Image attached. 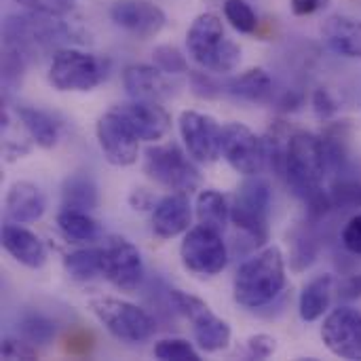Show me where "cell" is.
Listing matches in <instances>:
<instances>
[{"label":"cell","instance_id":"obj_41","mask_svg":"<svg viewBox=\"0 0 361 361\" xmlns=\"http://www.w3.org/2000/svg\"><path fill=\"white\" fill-rule=\"evenodd\" d=\"M91 347H93V338L85 330H74L66 338V351L72 355H85L91 351Z\"/></svg>","mask_w":361,"mask_h":361},{"label":"cell","instance_id":"obj_39","mask_svg":"<svg viewBox=\"0 0 361 361\" xmlns=\"http://www.w3.org/2000/svg\"><path fill=\"white\" fill-rule=\"evenodd\" d=\"M343 245L347 247V252L361 256V214L353 216L343 228Z\"/></svg>","mask_w":361,"mask_h":361},{"label":"cell","instance_id":"obj_17","mask_svg":"<svg viewBox=\"0 0 361 361\" xmlns=\"http://www.w3.org/2000/svg\"><path fill=\"white\" fill-rule=\"evenodd\" d=\"M112 110L144 142H159L169 133L171 116L167 114V110L163 106H159V102L133 99L129 104H118Z\"/></svg>","mask_w":361,"mask_h":361},{"label":"cell","instance_id":"obj_5","mask_svg":"<svg viewBox=\"0 0 361 361\" xmlns=\"http://www.w3.org/2000/svg\"><path fill=\"white\" fill-rule=\"evenodd\" d=\"M269 212H271L269 182L258 176H247V180L237 188L233 197L231 220L250 239L252 247H258L269 239Z\"/></svg>","mask_w":361,"mask_h":361},{"label":"cell","instance_id":"obj_2","mask_svg":"<svg viewBox=\"0 0 361 361\" xmlns=\"http://www.w3.org/2000/svg\"><path fill=\"white\" fill-rule=\"evenodd\" d=\"M326 173H328V159L324 150V140L307 131L294 133L288 144L286 169H283L290 188L302 201H307L311 195L322 190V182Z\"/></svg>","mask_w":361,"mask_h":361},{"label":"cell","instance_id":"obj_1","mask_svg":"<svg viewBox=\"0 0 361 361\" xmlns=\"http://www.w3.org/2000/svg\"><path fill=\"white\" fill-rule=\"evenodd\" d=\"M286 288V262L279 247H267L247 262H243L235 275L233 292L235 300L245 309H260L273 302Z\"/></svg>","mask_w":361,"mask_h":361},{"label":"cell","instance_id":"obj_10","mask_svg":"<svg viewBox=\"0 0 361 361\" xmlns=\"http://www.w3.org/2000/svg\"><path fill=\"white\" fill-rule=\"evenodd\" d=\"M180 256L184 267L201 277H214L222 273L228 262V252L220 233L203 224L188 231L182 241Z\"/></svg>","mask_w":361,"mask_h":361},{"label":"cell","instance_id":"obj_31","mask_svg":"<svg viewBox=\"0 0 361 361\" xmlns=\"http://www.w3.org/2000/svg\"><path fill=\"white\" fill-rule=\"evenodd\" d=\"M224 17L241 34H254L258 27V17H256L254 8L250 6V2H245V0H226Z\"/></svg>","mask_w":361,"mask_h":361},{"label":"cell","instance_id":"obj_40","mask_svg":"<svg viewBox=\"0 0 361 361\" xmlns=\"http://www.w3.org/2000/svg\"><path fill=\"white\" fill-rule=\"evenodd\" d=\"M275 338L269 336V334H256L247 341V349H250V355L256 357V360H267L275 353Z\"/></svg>","mask_w":361,"mask_h":361},{"label":"cell","instance_id":"obj_35","mask_svg":"<svg viewBox=\"0 0 361 361\" xmlns=\"http://www.w3.org/2000/svg\"><path fill=\"white\" fill-rule=\"evenodd\" d=\"M21 6H25L27 11H36V13H47V15H68L76 0H13Z\"/></svg>","mask_w":361,"mask_h":361},{"label":"cell","instance_id":"obj_32","mask_svg":"<svg viewBox=\"0 0 361 361\" xmlns=\"http://www.w3.org/2000/svg\"><path fill=\"white\" fill-rule=\"evenodd\" d=\"M154 357L161 361H199V353L188 341L182 338H165L157 343Z\"/></svg>","mask_w":361,"mask_h":361},{"label":"cell","instance_id":"obj_22","mask_svg":"<svg viewBox=\"0 0 361 361\" xmlns=\"http://www.w3.org/2000/svg\"><path fill=\"white\" fill-rule=\"evenodd\" d=\"M324 38L330 44L332 51L345 55V57H355L361 59V21L351 19L345 15H332L326 19L324 27Z\"/></svg>","mask_w":361,"mask_h":361},{"label":"cell","instance_id":"obj_21","mask_svg":"<svg viewBox=\"0 0 361 361\" xmlns=\"http://www.w3.org/2000/svg\"><path fill=\"white\" fill-rule=\"evenodd\" d=\"M2 247L27 269H40L47 260L44 243L27 228L17 226V222L2 226Z\"/></svg>","mask_w":361,"mask_h":361},{"label":"cell","instance_id":"obj_37","mask_svg":"<svg viewBox=\"0 0 361 361\" xmlns=\"http://www.w3.org/2000/svg\"><path fill=\"white\" fill-rule=\"evenodd\" d=\"M315 258V245L313 241L307 237V235H300L296 241H294V252H292V262H294V269L296 271H302L307 269Z\"/></svg>","mask_w":361,"mask_h":361},{"label":"cell","instance_id":"obj_8","mask_svg":"<svg viewBox=\"0 0 361 361\" xmlns=\"http://www.w3.org/2000/svg\"><path fill=\"white\" fill-rule=\"evenodd\" d=\"M144 171L148 173V178L176 192L190 195L201 184V176L197 167L188 161V157L176 142L163 146H150L146 150Z\"/></svg>","mask_w":361,"mask_h":361},{"label":"cell","instance_id":"obj_18","mask_svg":"<svg viewBox=\"0 0 361 361\" xmlns=\"http://www.w3.org/2000/svg\"><path fill=\"white\" fill-rule=\"evenodd\" d=\"M190 201L186 192H173L163 197L152 207V233L159 239H173L190 226Z\"/></svg>","mask_w":361,"mask_h":361},{"label":"cell","instance_id":"obj_4","mask_svg":"<svg viewBox=\"0 0 361 361\" xmlns=\"http://www.w3.org/2000/svg\"><path fill=\"white\" fill-rule=\"evenodd\" d=\"M2 36L6 44L17 47L32 59L44 49H53L68 42L72 38V30L59 15L30 11L23 15L6 17L2 25Z\"/></svg>","mask_w":361,"mask_h":361},{"label":"cell","instance_id":"obj_33","mask_svg":"<svg viewBox=\"0 0 361 361\" xmlns=\"http://www.w3.org/2000/svg\"><path fill=\"white\" fill-rule=\"evenodd\" d=\"M154 66L163 70L165 74H182L188 72V61L186 57L171 44H161L152 51Z\"/></svg>","mask_w":361,"mask_h":361},{"label":"cell","instance_id":"obj_6","mask_svg":"<svg viewBox=\"0 0 361 361\" xmlns=\"http://www.w3.org/2000/svg\"><path fill=\"white\" fill-rule=\"evenodd\" d=\"M89 307L95 313V317L106 326V330L118 341L144 343L152 338L157 332V322L144 309L131 302L99 296V298H93Z\"/></svg>","mask_w":361,"mask_h":361},{"label":"cell","instance_id":"obj_12","mask_svg":"<svg viewBox=\"0 0 361 361\" xmlns=\"http://www.w3.org/2000/svg\"><path fill=\"white\" fill-rule=\"evenodd\" d=\"M180 133L188 154L199 163H214L222 154V127L209 114L186 110L180 114Z\"/></svg>","mask_w":361,"mask_h":361},{"label":"cell","instance_id":"obj_7","mask_svg":"<svg viewBox=\"0 0 361 361\" xmlns=\"http://www.w3.org/2000/svg\"><path fill=\"white\" fill-rule=\"evenodd\" d=\"M106 78V61L78 49H57L49 82L57 91H91Z\"/></svg>","mask_w":361,"mask_h":361},{"label":"cell","instance_id":"obj_28","mask_svg":"<svg viewBox=\"0 0 361 361\" xmlns=\"http://www.w3.org/2000/svg\"><path fill=\"white\" fill-rule=\"evenodd\" d=\"M63 269L74 281H89L104 275V247L76 250L63 258Z\"/></svg>","mask_w":361,"mask_h":361},{"label":"cell","instance_id":"obj_24","mask_svg":"<svg viewBox=\"0 0 361 361\" xmlns=\"http://www.w3.org/2000/svg\"><path fill=\"white\" fill-rule=\"evenodd\" d=\"M17 118L30 133V137L40 148H53L59 140V123L44 110L21 106L17 108Z\"/></svg>","mask_w":361,"mask_h":361},{"label":"cell","instance_id":"obj_9","mask_svg":"<svg viewBox=\"0 0 361 361\" xmlns=\"http://www.w3.org/2000/svg\"><path fill=\"white\" fill-rule=\"evenodd\" d=\"M171 300L176 309L192 324V334L199 347L207 353H216L228 347L231 328L224 319H220L201 298L190 296L180 290H171Z\"/></svg>","mask_w":361,"mask_h":361},{"label":"cell","instance_id":"obj_16","mask_svg":"<svg viewBox=\"0 0 361 361\" xmlns=\"http://www.w3.org/2000/svg\"><path fill=\"white\" fill-rule=\"evenodd\" d=\"M112 21L125 32L146 40L165 27V13L150 0H116L110 8Z\"/></svg>","mask_w":361,"mask_h":361},{"label":"cell","instance_id":"obj_25","mask_svg":"<svg viewBox=\"0 0 361 361\" xmlns=\"http://www.w3.org/2000/svg\"><path fill=\"white\" fill-rule=\"evenodd\" d=\"M332 275H319L317 279L305 286L300 294V317L305 322H317L328 311L332 300Z\"/></svg>","mask_w":361,"mask_h":361},{"label":"cell","instance_id":"obj_11","mask_svg":"<svg viewBox=\"0 0 361 361\" xmlns=\"http://www.w3.org/2000/svg\"><path fill=\"white\" fill-rule=\"evenodd\" d=\"M222 157L237 173L258 176L267 161V146L250 127L228 123L222 127Z\"/></svg>","mask_w":361,"mask_h":361},{"label":"cell","instance_id":"obj_38","mask_svg":"<svg viewBox=\"0 0 361 361\" xmlns=\"http://www.w3.org/2000/svg\"><path fill=\"white\" fill-rule=\"evenodd\" d=\"M311 104L319 118H330L338 112V102L332 97V93L328 89H315Z\"/></svg>","mask_w":361,"mask_h":361},{"label":"cell","instance_id":"obj_36","mask_svg":"<svg viewBox=\"0 0 361 361\" xmlns=\"http://www.w3.org/2000/svg\"><path fill=\"white\" fill-rule=\"evenodd\" d=\"M0 357L2 360H36L38 353L30 343H21L15 338H4L2 341V349H0Z\"/></svg>","mask_w":361,"mask_h":361},{"label":"cell","instance_id":"obj_34","mask_svg":"<svg viewBox=\"0 0 361 361\" xmlns=\"http://www.w3.org/2000/svg\"><path fill=\"white\" fill-rule=\"evenodd\" d=\"M330 197L336 207H361V184L349 180L336 182Z\"/></svg>","mask_w":361,"mask_h":361},{"label":"cell","instance_id":"obj_26","mask_svg":"<svg viewBox=\"0 0 361 361\" xmlns=\"http://www.w3.org/2000/svg\"><path fill=\"white\" fill-rule=\"evenodd\" d=\"M61 203L63 209L91 212L97 207V186L91 176L74 173L61 186Z\"/></svg>","mask_w":361,"mask_h":361},{"label":"cell","instance_id":"obj_42","mask_svg":"<svg viewBox=\"0 0 361 361\" xmlns=\"http://www.w3.org/2000/svg\"><path fill=\"white\" fill-rule=\"evenodd\" d=\"M328 4V0H290L292 13L294 15H313L315 11L324 8Z\"/></svg>","mask_w":361,"mask_h":361},{"label":"cell","instance_id":"obj_15","mask_svg":"<svg viewBox=\"0 0 361 361\" xmlns=\"http://www.w3.org/2000/svg\"><path fill=\"white\" fill-rule=\"evenodd\" d=\"M97 142L110 165L129 167L137 161L140 137L114 110L106 112L97 121Z\"/></svg>","mask_w":361,"mask_h":361},{"label":"cell","instance_id":"obj_19","mask_svg":"<svg viewBox=\"0 0 361 361\" xmlns=\"http://www.w3.org/2000/svg\"><path fill=\"white\" fill-rule=\"evenodd\" d=\"M123 85L131 99L163 102L171 95V82L157 66H129L123 72Z\"/></svg>","mask_w":361,"mask_h":361},{"label":"cell","instance_id":"obj_3","mask_svg":"<svg viewBox=\"0 0 361 361\" xmlns=\"http://www.w3.org/2000/svg\"><path fill=\"white\" fill-rule=\"evenodd\" d=\"M188 53L192 59L212 72H233L241 61V49L226 38L218 15H199L186 34Z\"/></svg>","mask_w":361,"mask_h":361},{"label":"cell","instance_id":"obj_30","mask_svg":"<svg viewBox=\"0 0 361 361\" xmlns=\"http://www.w3.org/2000/svg\"><path fill=\"white\" fill-rule=\"evenodd\" d=\"M19 332L32 345H49L55 338L57 328H55V322H51L49 317L38 315V313H30L19 322Z\"/></svg>","mask_w":361,"mask_h":361},{"label":"cell","instance_id":"obj_44","mask_svg":"<svg viewBox=\"0 0 361 361\" xmlns=\"http://www.w3.org/2000/svg\"><path fill=\"white\" fill-rule=\"evenodd\" d=\"M347 298H357L361 296V275L360 277H355V279H351L347 286H345V292H343Z\"/></svg>","mask_w":361,"mask_h":361},{"label":"cell","instance_id":"obj_20","mask_svg":"<svg viewBox=\"0 0 361 361\" xmlns=\"http://www.w3.org/2000/svg\"><path fill=\"white\" fill-rule=\"evenodd\" d=\"M47 207L44 195L40 192V188L32 182H15L4 199V209H6V218L11 222L17 224H30L42 218Z\"/></svg>","mask_w":361,"mask_h":361},{"label":"cell","instance_id":"obj_23","mask_svg":"<svg viewBox=\"0 0 361 361\" xmlns=\"http://www.w3.org/2000/svg\"><path fill=\"white\" fill-rule=\"evenodd\" d=\"M224 91L243 102H267L273 91V80L262 68H252L224 85Z\"/></svg>","mask_w":361,"mask_h":361},{"label":"cell","instance_id":"obj_27","mask_svg":"<svg viewBox=\"0 0 361 361\" xmlns=\"http://www.w3.org/2000/svg\"><path fill=\"white\" fill-rule=\"evenodd\" d=\"M57 226L63 233V237L72 243H89L99 239L102 235L99 224L87 212L78 209H61L57 216Z\"/></svg>","mask_w":361,"mask_h":361},{"label":"cell","instance_id":"obj_43","mask_svg":"<svg viewBox=\"0 0 361 361\" xmlns=\"http://www.w3.org/2000/svg\"><path fill=\"white\" fill-rule=\"evenodd\" d=\"M129 203H131L133 209H148V207H154V201H152L150 192H146L144 188L133 190L131 197H129Z\"/></svg>","mask_w":361,"mask_h":361},{"label":"cell","instance_id":"obj_13","mask_svg":"<svg viewBox=\"0 0 361 361\" xmlns=\"http://www.w3.org/2000/svg\"><path fill=\"white\" fill-rule=\"evenodd\" d=\"M322 338L326 347L341 360H361V313L351 307L334 309L324 326Z\"/></svg>","mask_w":361,"mask_h":361},{"label":"cell","instance_id":"obj_14","mask_svg":"<svg viewBox=\"0 0 361 361\" xmlns=\"http://www.w3.org/2000/svg\"><path fill=\"white\" fill-rule=\"evenodd\" d=\"M104 277L123 292H133L144 277L137 247L123 237H112L104 245Z\"/></svg>","mask_w":361,"mask_h":361},{"label":"cell","instance_id":"obj_29","mask_svg":"<svg viewBox=\"0 0 361 361\" xmlns=\"http://www.w3.org/2000/svg\"><path fill=\"white\" fill-rule=\"evenodd\" d=\"M197 216H199V222L203 226L222 233L226 228L228 218H231V207L226 205V199L220 192L203 190L197 197Z\"/></svg>","mask_w":361,"mask_h":361}]
</instances>
